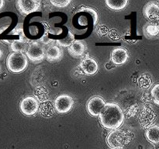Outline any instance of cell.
<instances>
[{
  "label": "cell",
  "mask_w": 159,
  "mask_h": 149,
  "mask_svg": "<svg viewBox=\"0 0 159 149\" xmlns=\"http://www.w3.org/2000/svg\"><path fill=\"white\" fill-rule=\"evenodd\" d=\"M100 124L107 130L119 129L124 124L125 116L118 104L107 102L99 116Z\"/></svg>",
  "instance_id": "6da1fadb"
},
{
  "label": "cell",
  "mask_w": 159,
  "mask_h": 149,
  "mask_svg": "<svg viewBox=\"0 0 159 149\" xmlns=\"http://www.w3.org/2000/svg\"><path fill=\"white\" fill-rule=\"evenodd\" d=\"M133 137L134 134L130 130L116 129L109 133L107 142L112 149H122L131 142Z\"/></svg>",
  "instance_id": "7a4b0ae2"
},
{
  "label": "cell",
  "mask_w": 159,
  "mask_h": 149,
  "mask_svg": "<svg viewBox=\"0 0 159 149\" xmlns=\"http://www.w3.org/2000/svg\"><path fill=\"white\" fill-rule=\"evenodd\" d=\"M6 66L12 73L23 72L28 66L27 57L24 54L11 53L6 59Z\"/></svg>",
  "instance_id": "3957f363"
},
{
  "label": "cell",
  "mask_w": 159,
  "mask_h": 149,
  "mask_svg": "<svg viewBox=\"0 0 159 149\" xmlns=\"http://www.w3.org/2000/svg\"><path fill=\"white\" fill-rule=\"evenodd\" d=\"M26 55L34 63H40L46 57V50L39 41H32L30 43Z\"/></svg>",
  "instance_id": "277c9868"
},
{
  "label": "cell",
  "mask_w": 159,
  "mask_h": 149,
  "mask_svg": "<svg viewBox=\"0 0 159 149\" xmlns=\"http://www.w3.org/2000/svg\"><path fill=\"white\" fill-rule=\"evenodd\" d=\"M157 114L150 106H144L139 114V122L141 127L144 129H148L152 127L156 120Z\"/></svg>",
  "instance_id": "5b68a950"
},
{
  "label": "cell",
  "mask_w": 159,
  "mask_h": 149,
  "mask_svg": "<svg viewBox=\"0 0 159 149\" xmlns=\"http://www.w3.org/2000/svg\"><path fill=\"white\" fill-rule=\"evenodd\" d=\"M16 8L22 15H29L40 10L41 1L39 0H18L16 2Z\"/></svg>",
  "instance_id": "8992f818"
},
{
  "label": "cell",
  "mask_w": 159,
  "mask_h": 149,
  "mask_svg": "<svg viewBox=\"0 0 159 149\" xmlns=\"http://www.w3.org/2000/svg\"><path fill=\"white\" fill-rule=\"evenodd\" d=\"M74 106V99L71 96L62 94L57 96L54 101L55 110L59 113H67L72 109Z\"/></svg>",
  "instance_id": "52a82bcc"
},
{
  "label": "cell",
  "mask_w": 159,
  "mask_h": 149,
  "mask_svg": "<svg viewBox=\"0 0 159 149\" xmlns=\"http://www.w3.org/2000/svg\"><path fill=\"white\" fill-rule=\"evenodd\" d=\"M39 102L32 96H28L22 99L20 103V109L26 116H33L39 110Z\"/></svg>",
  "instance_id": "ba28073f"
},
{
  "label": "cell",
  "mask_w": 159,
  "mask_h": 149,
  "mask_svg": "<svg viewBox=\"0 0 159 149\" xmlns=\"http://www.w3.org/2000/svg\"><path fill=\"white\" fill-rule=\"evenodd\" d=\"M106 102L100 96H94L89 100L87 103V110L93 116H99L104 108Z\"/></svg>",
  "instance_id": "9c48e42d"
},
{
  "label": "cell",
  "mask_w": 159,
  "mask_h": 149,
  "mask_svg": "<svg viewBox=\"0 0 159 149\" xmlns=\"http://www.w3.org/2000/svg\"><path fill=\"white\" fill-rule=\"evenodd\" d=\"M83 73L87 75H93L99 69V65L95 59L86 56L81 61L79 65Z\"/></svg>",
  "instance_id": "30bf717a"
},
{
  "label": "cell",
  "mask_w": 159,
  "mask_h": 149,
  "mask_svg": "<svg viewBox=\"0 0 159 149\" xmlns=\"http://www.w3.org/2000/svg\"><path fill=\"white\" fill-rule=\"evenodd\" d=\"M143 14L149 22H157L159 20V6L156 2H150L144 6Z\"/></svg>",
  "instance_id": "8fae6325"
},
{
  "label": "cell",
  "mask_w": 159,
  "mask_h": 149,
  "mask_svg": "<svg viewBox=\"0 0 159 149\" xmlns=\"http://www.w3.org/2000/svg\"><path fill=\"white\" fill-rule=\"evenodd\" d=\"M129 57L128 52L122 47L115 48L111 53V61L116 65H122L127 61Z\"/></svg>",
  "instance_id": "7c38bea8"
},
{
  "label": "cell",
  "mask_w": 159,
  "mask_h": 149,
  "mask_svg": "<svg viewBox=\"0 0 159 149\" xmlns=\"http://www.w3.org/2000/svg\"><path fill=\"white\" fill-rule=\"evenodd\" d=\"M86 45L82 40H76L69 47L68 52L72 57H81L84 55V54L86 51Z\"/></svg>",
  "instance_id": "4fadbf2b"
},
{
  "label": "cell",
  "mask_w": 159,
  "mask_h": 149,
  "mask_svg": "<svg viewBox=\"0 0 159 149\" xmlns=\"http://www.w3.org/2000/svg\"><path fill=\"white\" fill-rule=\"evenodd\" d=\"M29 40L26 37H20L19 40H13L11 43V49L14 53L24 54L29 47Z\"/></svg>",
  "instance_id": "5bb4252c"
},
{
  "label": "cell",
  "mask_w": 159,
  "mask_h": 149,
  "mask_svg": "<svg viewBox=\"0 0 159 149\" xmlns=\"http://www.w3.org/2000/svg\"><path fill=\"white\" fill-rule=\"evenodd\" d=\"M63 57V51L56 45H50L46 50V58L48 61L54 62Z\"/></svg>",
  "instance_id": "9a60e30c"
},
{
  "label": "cell",
  "mask_w": 159,
  "mask_h": 149,
  "mask_svg": "<svg viewBox=\"0 0 159 149\" xmlns=\"http://www.w3.org/2000/svg\"><path fill=\"white\" fill-rule=\"evenodd\" d=\"M55 110L54 102H51V101L42 102L40 104V107H39V112H40V114L43 116H46V117L52 116Z\"/></svg>",
  "instance_id": "2e32d148"
},
{
  "label": "cell",
  "mask_w": 159,
  "mask_h": 149,
  "mask_svg": "<svg viewBox=\"0 0 159 149\" xmlns=\"http://www.w3.org/2000/svg\"><path fill=\"white\" fill-rule=\"evenodd\" d=\"M145 137L149 142L154 144H159V126L153 125L145 131Z\"/></svg>",
  "instance_id": "e0dca14e"
},
{
  "label": "cell",
  "mask_w": 159,
  "mask_h": 149,
  "mask_svg": "<svg viewBox=\"0 0 159 149\" xmlns=\"http://www.w3.org/2000/svg\"><path fill=\"white\" fill-rule=\"evenodd\" d=\"M144 34L147 37H155L159 35V29L155 22H148L144 26Z\"/></svg>",
  "instance_id": "ac0fdd59"
},
{
  "label": "cell",
  "mask_w": 159,
  "mask_h": 149,
  "mask_svg": "<svg viewBox=\"0 0 159 149\" xmlns=\"http://www.w3.org/2000/svg\"><path fill=\"white\" fill-rule=\"evenodd\" d=\"M107 6L113 10H122L128 4L127 0H106Z\"/></svg>",
  "instance_id": "d6986e66"
},
{
  "label": "cell",
  "mask_w": 159,
  "mask_h": 149,
  "mask_svg": "<svg viewBox=\"0 0 159 149\" xmlns=\"http://www.w3.org/2000/svg\"><path fill=\"white\" fill-rule=\"evenodd\" d=\"M34 96L35 99L40 103L49 101V93L44 87H38L36 88L34 90Z\"/></svg>",
  "instance_id": "ffe728a7"
},
{
  "label": "cell",
  "mask_w": 159,
  "mask_h": 149,
  "mask_svg": "<svg viewBox=\"0 0 159 149\" xmlns=\"http://www.w3.org/2000/svg\"><path fill=\"white\" fill-rule=\"evenodd\" d=\"M75 41V35L71 32L68 31V34L65 38L61 39V40H57V43L59 46L64 47H70Z\"/></svg>",
  "instance_id": "44dd1931"
},
{
  "label": "cell",
  "mask_w": 159,
  "mask_h": 149,
  "mask_svg": "<svg viewBox=\"0 0 159 149\" xmlns=\"http://www.w3.org/2000/svg\"><path fill=\"white\" fill-rule=\"evenodd\" d=\"M138 84L142 88H149L152 85V79L149 74H143L138 79Z\"/></svg>",
  "instance_id": "7402d4cb"
},
{
  "label": "cell",
  "mask_w": 159,
  "mask_h": 149,
  "mask_svg": "<svg viewBox=\"0 0 159 149\" xmlns=\"http://www.w3.org/2000/svg\"><path fill=\"white\" fill-rule=\"evenodd\" d=\"M138 112H139V106H138V104H133V105L127 107V110L124 112V116L129 119L134 118L138 115Z\"/></svg>",
  "instance_id": "603a6c76"
},
{
  "label": "cell",
  "mask_w": 159,
  "mask_h": 149,
  "mask_svg": "<svg viewBox=\"0 0 159 149\" xmlns=\"http://www.w3.org/2000/svg\"><path fill=\"white\" fill-rule=\"evenodd\" d=\"M79 12H86L88 13H89L91 15V16L93 17V24L96 25V23L98 21V13L94 9L89 7H84V6H82V9H79Z\"/></svg>",
  "instance_id": "cb8c5ba5"
},
{
  "label": "cell",
  "mask_w": 159,
  "mask_h": 149,
  "mask_svg": "<svg viewBox=\"0 0 159 149\" xmlns=\"http://www.w3.org/2000/svg\"><path fill=\"white\" fill-rule=\"evenodd\" d=\"M151 95H152V99L155 104L157 106H159V83L156 84L155 86L152 88L151 91Z\"/></svg>",
  "instance_id": "d4e9b609"
},
{
  "label": "cell",
  "mask_w": 159,
  "mask_h": 149,
  "mask_svg": "<svg viewBox=\"0 0 159 149\" xmlns=\"http://www.w3.org/2000/svg\"><path fill=\"white\" fill-rule=\"evenodd\" d=\"M71 0H62V1H61V0H51L50 2L56 7L65 8L68 6L71 3Z\"/></svg>",
  "instance_id": "484cf974"
},
{
  "label": "cell",
  "mask_w": 159,
  "mask_h": 149,
  "mask_svg": "<svg viewBox=\"0 0 159 149\" xmlns=\"http://www.w3.org/2000/svg\"><path fill=\"white\" fill-rule=\"evenodd\" d=\"M140 100L144 106H150L153 99H152V95L149 94L148 93H144V94H142V96L140 98Z\"/></svg>",
  "instance_id": "4316f807"
},
{
  "label": "cell",
  "mask_w": 159,
  "mask_h": 149,
  "mask_svg": "<svg viewBox=\"0 0 159 149\" xmlns=\"http://www.w3.org/2000/svg\"><path fill=\"white\" fill-rule=\"evenodd\" d=\"M39 42H40L41 44L48 45V44H50V43H51V42H53V40L48 37V34H43L41 37H40V40H39Z\"/></svg>",
  "instance_id": "83f0119b"
},
{
  "label": "cell",
  "mask_w": 159,
  "mask_h": 149,
  "mask_svg": "<svg viewBox=\"0 0 159 149\" xmlns=\"http://www.w3.org/2000/svg\"><path fill=\"white\" fill-rule=\"evenodd\" d=\"M11 34H15V35H19L20 37H25L24 33H23V29L22 26H17L16 28L12 30V32L11 33Z\"/></svg>",
  "instance_id": "f1b7e54d"
},
{
  "label": "cell",
  "mask_w": 159,
  "mask_h": 149,
  "mask_svg": "<svg viewBox=\"0 0 159 149\" xmlns=\"http://www.w3.org/2000/svg\"><path fill=\"white\" fill-rule=\"evenodd\" d=\"M98 31H99V35L103 36V35H106V34H107V32H108V29H107V27L102 26H100L99 29H98Z\"/></svg>",
  "instance_id": "f546056e"
},
{
  "label": "cell",
  "mask_w": 159,
  "mask_h": 149,
  "mask_svg": "<svg viewBox=\"0 0 159 149\" xmlns=\"http://www.w3.org/2000/svg\"><path fill=\"white\" fill-rule=\"evenodd\" d=\"M110 37L113 40H116V39H119V34L116 32L115 30H112L110 34Z\"/></svg>",
  "instance_id": "4dcf8cb0"
},
{
  "label": "cell",
  "mask_w": 159,
  "mask_h": 149,
  "mask_svg": "<svg viewBox=\"0 0 159 149\" xmlns=\"http://www.w3.org/2000/svg\"><path fill=\"white\" fill-rule=\"evenodd\" d=\"M43 27H44V30H45V34H48V32H51V26L50 25H48V23H43Z\"/></svg>",
  "instance_id": "1f68e13d"
},
{
  "label": "cell",
  "mask_w": 159,
  "mask_h": 149,
  "mask_svg": "<svg viewBox=\"0 0 159 149\" xmlns=\"http://www.w3.org/2000/svg\"><path fill=\"white\" fill-rule=\"evenodd\" d=\"M4 3L5 2L3 0H0V9L3 7V6H4Z\"/></svg>",
  "instance_id": "d6a6232c"
},
{
  "label": "cell",
  "mask_w": 159,
  "mask_h": 149,
  "mask_svg": "<svg viewBox=\"0 0 159 149\" xmlns=\"http://www.w3.org/2000/svg\"><path fill=\"white\" fill-rule=\"evenodd\" d=\"M2 50L0 49V58L2 57Z\"/></svg>",
  "instance_id": "836d02e7"
},
{
  "label": "cell",
  "mask_w": 159,
  "mask_h": 149,
  "mask_svg": "<svg viewBox=\"0 0 159 149\" xmlns=\"http://www.w3.org/2000/svg\"><path fill=\"white\" fill-rule=\"evenodd\" d=\"M155 23H156L157 26H158V29H159V20L157 22H155Z\"/></svg>",
  "instance_id": "e575fe53"
},
{
  "label": "cell",
  "mask_w": 159,
  "mask_h": 149,
  "mask_svg": "<svg viewBox=\"0 0 159 149\" xmlns=\"http://www.w3.org/2000/svg\"><path fill=\"white\" fill-rule=\"evenodd\" d=\"M158 6H159V2H158Z\"/></svg>",
  "instance_id": "d590c367"
}]
</instances>
